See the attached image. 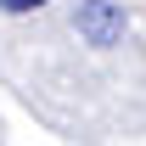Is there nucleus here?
Masks as SVG:
<instances>
[{
  "instance_id": "nucleus-1",
  "label": "nucleus",
  "mask_w": 146,
  "mask_h": 146,
  "mask_svg": "<svg viewBox=\"0 0 146 146\" xmlns=\"http://www.w3.org/2000/svg\"><path fill=\"white\" fill-rule=\"evenodd\" d=\"M79 34L90 39V45H118V34H124V6L84 0V6H79Z\"/></svg>"
},
{
  "instance_id": "nucleus-2",
  "label": "nucleus",
  "mask_w": 146,
  "mask_h": 146,
  "mask_svg": "<svg viewBox=\"0 0 146 146\" xmlns=\"http://www.w3.org/2000/svg\"><path fill=\"white\" fill-rule=\"evenodd\" d=\"M45 0H0V11H11V17H23V11H39Z\"/></svg>"
}]
</instances>
